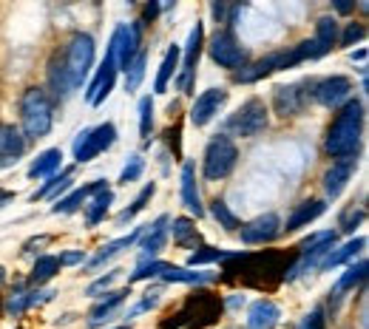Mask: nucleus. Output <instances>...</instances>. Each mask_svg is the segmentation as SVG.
Returning <instances> with one entry per match:
<instances>
[{"label": "nucleus", "mask_w": 369, "mask_h": 329, "mask_svg": "<svg viewBox=\"0 0 369 329\" xmlns=\"http://www.w3.org/2000/svg\"><path fill=\"white\" fill-rule=\"evenodd\" d=\"M361 125H363V105L350 97L332 119L327 139H324V151L335 159L355 157L358 142H361Z\"/></svg>", "instance_id": "nucleus-1"}, {"label": "nucleus", "mask_w": 369, "mask_h": 329, "mask_svg": "<svg viewBox=\"0 0 369 329\" xmlns=\"http://www.w3.org/2000/svg\"><path fill=\"white\" fill-rule=\"evenodd\" d=\"M20 123H23V136L28 139H43L51 125H54V103L49 91H43L40 85L26 88L20 97Z\"/></svg>", "instance_id": "nucleus-2"}, {"label": "nucleus", "mask_w": 369, "mask_h": 329, "mask_svg": "<svg viewBox=\"0 0 369 329\" xmlns=\"http://www.w3.org/2000/svg\"><path fill=\"white\" fill-rule=\"evenodd\" d=\"M222 315V298L210 295V292H194L188 298L184 310H179L171 323H160L162 329H173V326H188V329H205L210 323H216Z\"/></svg>", "instance_id": "nucleus-3"}, {"label": "nucleus", "mask_w": 369, "mask_h": 329, "mask_svg": "<svg viewBox=\"0 0 369 329\" xmlns=\"http://www.w3.org/2000/svg\"><path fill=\"white\" fill-rule=\"evenodd\" d=\"M236 162H239V148H236V142L230 136H225V134H216V136L207 142V148H205L202 173H205L207 182H219V179H228L233 173Z\"/></svg>", "instance_id": "nucleus-4"}, {"label": "nucleus", "mask_w": 369, "mask_h": 329, "mask_svg": "<svg viewBox=\"0 0 369 329\" xmlns=\"http://www.w3.org/2000/svg\"><path fill=\"white\" fill-rule=\"evenodd\" d=\"M60 57H63V69L69 74L71 88H80L88 80L91 66H94V37L85 32H77Z\"/></svg>", "instance_id": "nucleus-5"}, {"label": "nucleus", "mask_w": 369, "mask_h": 329, "mask_svg": "<svg viewBox=\"0 0 369 329\" xmlns=\"http://www.w3.org/2000/svg\"><path fill=\"white\" fill-rule=\"evenodd\" d=\"M117 48H119V26L114 28V35H111V40H108V51H105V60L100 63V69H97V74H94V80H91V85H88V91H85V100H88V105H103L105 100H108V94L114 91V82H117Z\"/></svg>", "instance_id": "nucleus-6"}, {"label": "nucleus", "mask_w": 369, "mask_h": 329, "mask_svg": "<svg viewBox=\"0 0 369 329\" xmlns=\"http://www.w3.org/2000/svg\"><path fill=\"white\" fill-rule=\"evenodd\" d=\"M270 123V111L264 105V100L259 97H250L248 103H244L228 123H225V131L228 134H236V136H244V139H250V136H259ZM225 134V136H228Z\"/></svg>", "instance_id": "nucleus-7"}, {"label": "nucleus", "mask_w": 369, "mask_h": 329, "mask_svg": "<svg viewBox=\"0 0 369 329\" xmlns=\"http://www.w3.org/2000/svg\"><path fill=\"white\" fill-rule=\"evenodd\" d=\"M114 142H117L114 123H103L97 128H83L77 134V139H74V159H77V165H85L94 157H100L103 151H108Z\"/></svg>", "instance_id": "nucleus-8"}, {"label": "nucleus", "mask_w": 369, "mask_h": 329, "mask_svg": "<svg viewBox=\"0 0 369 329\" xmlns=\"http://www.w3.org/2000/svg\"><path fill=\"white\" fill-rule=\"evenodd\" d=\"M207 54H210V60L216 66L230 69V71H239V69L248 66V51L241 48V43L233 37L230 28H225V32H216V35L210 37Z\"/></svg>", "instance_id": "nucleus-9"}, {"label": "nucleus", "mask_w": 369, "mask_h": 329, "mask_svg": "<svg viewBox=\"0 0 369 329\" xmlns=\"http://www.w3.org/2000/svg\"><path fill=\"white\" fill-rule=\"evenodd\" d=\"M202 46H205V26L196 20L194 28H191V35H188V43H184V60H182V69H179V80H176L182 94H191V88H194Z\"/></svg>", "instance_id": "nucleus-10"}, {"label": "nucleus", "mask_w": 369, "mask_h": 329, "mask_svg": "<svg viewBox=\"0 0 369 329\" xmlns=\"http://www.w3.org/2000/svg\"><path fill=\"white\" fill-rule=\"evenodd\" d=\"M352 94V82L341 74H335V77H324V80H316L310 85V97L324 105V108H338V105H344Z\"/></svg>", "instance_id": "nucleus-11"}, {"label": "nucleus", "mask_w": 369, "mask_h": 329, "mask_svg": "<svg viewBox=\"0 0 369 329\" xmlns=\"http://www.w3.org/2000/svg\"><path fill=\"white\" fill-rule=\"evenodd\" d=\"M225 103H228V91H225V88H207V91H202L194 100V105H191V123L196 128L207 125L210 119L225 108Z\"/></svg>", "instance_id": "nucleus-12"}, {"label": "nucleus", "mask_w": 369, "mask_h": 329, "mask_svg": "<svg viewBox=\"0 0 369 329\" xmlns=\"http://www.w3.org/2000/svg\"><path fill=\"white\" fill-rule=\"evenodd\" d=\"M241 242L244 244H270L273 238H279L282 233V219L275 213H264L248 224H241Z\"/></svg>", "instance_id": "nucleus-13"}, {"label": "nucleus", "mask_w": 369, "mask_h": 329, "mask_svg": "<svg viewBox=\"0 0 369 329\" xmlns=\"http://www.w3.org/2000/svg\"><path fill=\"white\" fill-rule=\"evenodd\" d=\"M26 136L17 125L12 123H0V168H12L20 162V157L26 154Z\"/></svg>", "instance_id": "nucleus-14"}, {"label": "nucleus", "mask_w": 369, "mask_h": 329, "mask_svg": "<svg viewBox=\"0 0 369 329\" xmlns=\"http://www.w3.org/2000/svg\"><path fill=\"white\" fill-rule=\"evenodd\" d=\"M168 216H160L153 224H148V227H142V235H139V264H148V261H153L160 256V250L165 247V242H168Z\"/></svg>", "instance_id": "nucleus-15"}, {"label": "nucleus", "mask_w": 369, "mask_h": 329, "mask_svg": "<svg viewBox=\"0 0 369 329\" xmlns=\"http://www.w3.org/2000/svg\"><path fill=\"white\" fill-rule=\"evenodd\" d=\"M139 43H142V23H126L119 26V48H117V69L126 71L128 63L139 54Z\"/></svg>", "instance_id": "nucleus-16"}, {"label": "nucleus", "mask_w": 369, "mask_h": 329, "mask_svg": "<svg viewBox=\"0 0 369 329\" xmlns=\"http://www.w3.org/2000/svg\"><path fill=\"white\" fill-rule=\"evenodd\" d=\"M355 165H358V159H355V157H347V159H341V162H335V165L324 173V193H327L329 199H338V196L344 193L347 182L352 179Z\"/></svg>", "instance_id": "nucleus-17"}, {"label": "nucleus", "mask_w": 369, "mask_h": 329, "mask_svg": "<svg viewBox=\"0 0 369 329\" xmlns=\"http://www.w3.org/2000/svg\"><path fill=\"white\" fill-rule=\"evenodd\" d=\"M338 43V20L335 17H321L316 23V37L310 40V60H321L324 54L332 51Z\"/></svg>", "instance_id": "nucleus-18"}, {"label": "nucleus", "mask_w": 369, "mask_h": 329, "mask_svg": "<svg viewBox=\"0 0 369 329\" xmlns=\"http://www.w3.org/2000/svg\"><path fill=\"white\" fill-rule=\"evenodd\" d=\"M282 318V310L270 298H259L248 310V329H275Z\"/></svg>", "instance_id": "nucleus-19"}, {"label": "nucleus", "mask_w": 369, "mask_h": 329, "mask_svg": "<svg viewBox=\"0 0 369 329\" xmlns=\"http://www.w3.org/2000/svg\"><path fill=\"white\" fill-rule=\"evenodd\" d=\"M182 204L199 219L205 216V204H202V196H199V188H196V168L194 162H184L182 165Z\"/></svg>", "instance_id": "nucleus-20"}, {"label": "nucleus", "mask_w": 369, "mask_h": 329, "mask_svg": "<svg viewBox=\"0 0 369 329\" xmlns=\"http://www.w3.org/2000/svg\"><path fill=\"white\" fill-rule=\"evenodd\" d=\"M273 105L279 116H295L304 108V91H298V85H279L273 94Z\"/></svg>", "instance_id": "nucleus-21"}, {"label": "nucleus", "mask_w": 369, "mask_h": 329, "mask_svg": "<svg viewBox=\"0 0 369 329\" xmlns=\"http://www.w3.org/2000/svg\"><path fill=\"white\" fill-rule=\"evenodd\" d=\"M324 211H327V202H321V199L301 202V204H295V211L290 213V219H287V224L282 230H287V233L301 230V227H307L310 222H316L318 216H324Z\"/></svg>", "instance_id": "nucleus-22"}, {"label": "nucleus", "mask_w": 369, "mask_h": 329, "mask_svg": "<svg viewBox=\"0 0 369 329\" xmlns=\"http://www.w3.org/2000/svg\"><path fill=\"white\" fill-rule=\"evenodd\" d=\"M100 190H108L103 179H97V182H91V185H85V188H77V190H71L66 199H60V202L51 207V213H54V216H60V213H74V211H80V204H85L91 196L100 193Z\"/></svg>", "instance_id": "nucleus-23"}, {"label": "nucleus", "mask_w": 369, "mask_h": 329, "mask_svg": "<svg viewBox=\"0 0 369 329\" xmlns=\"http://www.w3.org/2000/svg\"><path fill=\"white\" fill-rule=\"evenodd\" d=\"M366 247V238L363 235H358V238H352V242H347V244H341V247H332L329 253H327V258L318 264V270H332V267H341V264H347V261H352L361 250Z\"/></svg>", "instance_id": "nucleus-24"}, {"label": "nucleus", "mask_w": 369, "mask_h": 329, "mask_svg": "<svg viewBox=\"0 0 369 329\" xmlns=\"http://www.w3.org/2000/svg\"><path fill=\"white\" fill-rule=\"evenodd\" d=\"M139 235H142V227L131 230L128 235H119V238H114V242H108L105 247H100V253H97L94 258H88V267H100V264H105L108 258H114L117 253H122V250L134 247V244L139 242Z\"/></svg>", "instance_id": "nucleus-25"}, {"label": "nucleus", "mask_w": 369, "mask_h": 329, "mask_svg": "<svg viewBox=\"0 0 369 329\" xmlns=\"http://www.w3.org/2000/svg\"><path fill=\"white\" fill-rule=\"evenodd\" d=\"M49 85L54 91V100H60V103H66L71 97V91H74L71 82H69V74L63 69V57H60V54L49 63Z\"/></svg>", "instance_id": "nucleus-26"}, {"label": "nucleus", "mask_w": 369, "mask_h": 329, "mask_svg": "<svg viewBox=\"0 0 369 329\" xmlns=\"http://www.w3.org/2000/svg\"><path fill=\"white\" fill-rule=\"evenodd\" d=\"M60 165H63V151H60V148H49V151H43L32 162L28 176H32V179H49V176H54L60 170Z\"/></svg>", "instance_id": "nucleus-27"}, {"label": "nucleus", "mask_w": 369, "mask_h": 329, "mask_svg": "<svg viewBox=\"0 0 369 329\" xmlns=\"http://www.w3.org/2000/svg\"><path fill=\"white\" fill-rule=\"evenodd\" d=\"M128 295H131L128 287H126V290H117V292H108V295L103 298V301H97L94 310H91V321H88V326H100L105 318H111V312H114L122 301H126Z\"/></svg>", "instance_id": "nucleus-28"}, {"label": "nucleus", "mask_w": 369, "mask_h": 329, "mask_svg": "<svg viewBox=\"0 0 369 329\" xmlns=\"http://www.w3.org/2000/svg\"><path fill=\"white\" fill-rule=\"evenodd\" d=\"M179 57H182V48L173 43V46L165 51V60H162V66H160L157 82H153V91H157V94H165V91H168V82H171V77H173L176 69H179Z\"/></svg>", "instance_id": "nucleus-29"}, {"label": "nucleus", "mask_w": 369, "mask_h": 329, "mask_svg": "<svg viewBox=\"0 0 369 329\" xmlns=\"http://www.w3.org/2000/svg\"><path fill=\"white\" fill-rule=\"evenodd\" d=\"M111 202H114V193H111V190H100V193L91 196V202L85 204V224H88V227L100 224V222L105 219V213H108Z\"/></svg>", "instance_id": "nucleus-30"}, {"label": "nucleus", "mask_w": 369, "mask_h": 329, "mask_svg": "<svg viewBox=\"0 0 369 329\" xmlns=\"http://www.w3.org/2000/svg\"><path fill=\"white\" fill-rule=\"evenodd\" d=\"M162 281H176V284H207V281H213V276H207V273H194L191 267H173V264H168L165 267V273L160 276Z\"/></svg>", "instance_id": "nucleus-31"}, {"label": "nucleus", "mask_w": 369, "mask_h": 329, "mask_svg": "<svg viewBox=\"0 0 369 329\" xmlns=\"http://www.w3.org/2000/svg\"><path fill=\"white\" fill-rule=\"evenodd\" d=\"M363 278H366V261L361 258L358 264H350V267H347V273H344L341 278H338V284H335L332 295H335V298H341L344 292L355 290L358 284H363Z\"/></svg>", "instance_id": "nucleus-32"}, {"label": "nucleus", "mask_w": 369, "mask_h": 329, "mask_svg": "<svg viewBox=\"0 0 369 329\" xmlns=\"http://www.w3.org/2000/svg\"><path fill=\"white\" fill-rule=\"evenodd\" d=\"M60 273V258L57 256H40L37 261H35V267H32V284H46V281H51L54 276Z\"/></svg>", "instance_id": "nucleus-33"}, {"label": "nucleus", "mask_w": 369, "mask_h": 329, "mask_svg": "<svg viewBox=\"0 0 369 329\" xmlns=\"http://www.w3.org/2000/svg\"><path fill=\"white\" fill-rule=\"evenodd\" d=\"M51 295H54V292H40V290H32V292H17V295H12V298H9V312H12V315H20V312H23V310H28V307L49 301Z\"/></svg>", "instance_id": "nucleus-34"}, {"label": "nucleus", "mask_w": 369, "mask_h": 329, "mask_svg": "<svg viewBox=\"0 0 369 329\" xmlns=\"http://www.w3.org/2000/svg\"><path fill=\"white\" fill-rule=\"evenodd\" d=\"M168 230H171V235H173V242L182 244V247H188V244H196V242H199V233H196L194 222L184 219V216L173 219V224H171Z\"/></svg>", "instance_id": "nucleus-35"}, {"label": "nucleus", "mask_w": 369, "mask_h": 329, "mask_svg": "<svg viewBox=\"0 0 369 329\" xmlns=\"http://www.w3.org/2000/svg\"><path fill=\"white\" fill-rule=\"evenodd\" d=\"M153 193H157V185H153V182H151V185H145V188L137 193V199L131 202V207H126V211H122V213L117 216V224H128V222H134V216L145 211V204L151 202V196H153Z\"/></svg>", "instance_id": "nucleus-36"}, {"label": "nucleus", "mask_w": 369, "mask_h": 329, "mask_svg": "<svg viewBox=\"0 0 369 329\" xmlns=\"http://www.w3.org/2000/svg\"><path fill=\"white\" fill-rule=\"evenodd\" d=\"M145 60H148V54L139 48V54L128 63V69H126V91L128 94H134L137 88L142 85V80H145Z\"/></svg>", "instance_id": "nucleus-37"}, {"label": "nucleus", "mask_w": 369, "mask_h": 329, "mask_svg": "<svg viewBox=\"0 0 369 329\" xmlns=\"http://www.w3.org/2000/svg\"><path fill=\"white\" fill-rule=\"evenodd\" d=\"M239 253H228V250H213V247H202V250H196L191 258H188V267L194 270V267H199V264H213V261H230V258H236Z\"/></svg>", "instance_id": "nucleus-38"}, {"label": "nucleus", "mask_w": 369, "mask_h": 329, "mask_svg": "<svg viewBox=\"0 0 369 329\" xmlns=\"http://www.w3.org/2000/svg\"><path fill=\"white\" fill-rule=\"evenodd\" d=\"M165 267H168V261H162V258H153V261H148V264H139L137 267V273H131V284H137V281H148V278H160L162 273H165Z\"/></svg>", "instance_id": "nucleus-39"}, {"label": "nucleus", "mask_w": 369, "mask_h": 329, "mask_svg": "<svg viewBox=\"0 0 369 329\" xmlns=\"http://www.w3.org/2000/svg\"><path fill=\"white\" fill-rule=\"evenodd\" d=\"M210 213H213V219H216L225 230H236V227H239V219L230 213V207H228L222 199H216V202L210 204Z\"/></svg>", "instance_id": "nucleus-40"}, {"label": "nucleus", "mask_w": 369, "mask_h": 329, "mask_svg": "<svg viewBox=\"0 0 369 329\" xmlns=\"http://www.w3.org/2000/svg\"><path fill=\"white\" fill-rule=\"evenodd\" d=\"M142 170H145V159H142L139 154H134V157L126 162V168H122V173H119V185L137 182V179L142 176Z\"/></svg>", "instance_id": "nucleus-41"}, {"label": "nucleus", "mask_w": 369, "mask_h": 329, "mask_svg": "<svg viewBox=\"0 0 369 329\" xmlns=\"http://www.w3.org/2000/svg\"><path fill=\"white\" fill-rule=\"evenodd\" d=\"M153 131V100L151 97H142L139 100V134L148 139Z\"/></svg>", "instance_id": "nucleus-42"}, {"label": "nucleus", "mask_w": 369, "mask_h": 329, "mask_svg": "<svg viewBox=\"0 0 369 329\" xmlns=\"http://www.w3.org/2000/svg\"><path fill=\"white\" fill-rule=\"evenodd\" d=\"M66 176H71V170H63V173H54V176H49L46 182H43V185H40V188L32 193V199H35V202H37V199H46V196H49V193H51V190H54L60 182H63Z\"/></svg>", "instance_id": "nucleus-43"}, {"label": "nucleus", "mask_w": 369, "mask_h": 329, "mask_svg": "<svg viewBox=\"0 0 369 329\" xmlns=\"http://www.w3.org/2000/svg\"><path fill=\"white\" fill-rule=\"evenodd\" d=\"M363 219H366V211H363V207H352V211H347V213L341 216V230L355 233V227H358Z\"/></svg>", "instance_id": "nucleus-44"}, {"label": "nucleus", "mask_w": 369, "mask_h": 329, "mask_svg": "<svg viewBox=\"0 0 369 329\" xmlns=\"http://www.w3.org/2000/svg\"><path fill=\"white\" fill-rule=\"evenodd\" d=\"M363 35H366V28L361 26V23H350L347 26V32H344V37H341V46H355V43H361L363 40Z\"/></svg>", "instance_id": "nucleus-45"}, {"label": "nucleus", "mask_w": 369, "mask_h": 329, "mask_svg": "<svg viewBox=\"0 0 369 329\" xmlns=\"http://www.w3.org/2000/svg\"><path fill=\"white\" fill-rule=\"evenodd\" d=\"M117 276H119V270H114V273H108V276H103V278H97L94 284H88V290H85V292H88V295H94V298H97V295H100L103 290H108V287H111V284L117 281Z\"/></svg>", "instance_id": "nucleus-46"}, {"label": "nucleus", "mask_w": 369, "mask_h": 329, "mask_svg": "<svg viewBox=\"0 0 369 329\" xmlns=\"http://www.w3.org/2000/svg\"><path fill=\"white\" fill-rule=\"evenodd\" d=\"M324 321H327V318H324V310L316 307L310 315H307V318L301 321V329H324Z\"/></svg>", "instance_id": "nucleus-47"}, {"label": "nucleus", "mask_w": 369, "mask_h": 329, "mask_svg": "<svg viewBox=\"0 0 369 329\" xmlns=\"http://www.w3.org/2000/svg\"><path fill=\"white\" fill-rule=\"evenodd\" d=\"M60 267H74V264H83L85 261V253L83 250H69V253H60Z\"/></svg>", "instance_id": "nucleus-48"}, {"label": "nucleus", "mask_w": 369, "mask_h": 329, "mask_svg": "<svg viewBox=\"0 0 369 329\" xmlns=\"http://www.w3.org/2000/svg\"><path fill=\"white\" fill-rule=\"evenodd\" d=\"M157 15H160V3H148V6L142 9V20H139V23H151Z\"/></svg>", "instance_id": "nucleus-49"}, {"label": "nucleus", "mask_w": 369, "mask_h": 329, "mask_svg": "<svg viewBox=\"0 0 369 329\" xmlns=\"http://www.w3.org/2000/svg\"><path fill=\"white\" fill-rule=\"evenodd\" d=\"M210 9H213V17H216L219 23H225V12H228V9H225V3H213Z\"/></svg>", "instance_id": "nucleus-50"}, {"label": "nucleus", "mask_w": 369, "mask_h": 329, "mask_svg": "<svg viewBox=\"0 0 369 329\" xmlns=\"http://www.w3.org/2000/svg\"><path fill=\"white\" fill-rule=\"evenodd\" d=\"M335 12H341V15H350L352 12V3H347V0H335Z\"/></svg>", "instance_id": "nucleus-51"}, {"label": "nucleus", "mask_w": 369, "mask_h": 329, "mask_svg": "<svg viewBox=\"0 0 369 329\" xmlns=\"http://www.w3.org/2000/svg\"><path fill=\"white\" fill-rule=\"evenodd\" d=\"M15 199V193L12 190H0V207H3V204H9Z\"/></svg>", "instance_id": "nucleus-52"}, {"label": "nucleus", "mask_w": 369, "mask_h": 329, "mask_svg": "<svg viewBox=\"0 0 369 329\" xmlns=\"http://www.w3.org/2000/svg\"><path fill=\"white\" fill-rule=\"evenodd\" d=\"M366 57V48H358V51H352V60H363Z\"/></svg>", "instance_id": "nucleus-53"}, {"label": "nucleus", "mask_w": 369, "mask_h": 329, "mask_svg": "<svg viewBox=\"0 0 369 329\" xmlns=\"http://www.w3.org/2000/svg\"><path fill=\"white\" fill-rule=\"evenodd\" d=\"M228 304H230V307H239V304H244V295H241V298H230Z\"/></svg>", "instance_id": "nucleus-54"}, {"label": "nucleus", "mask_w": 369, "mask_h": 329, "mask_svg": "<svg viewBox=\"0 0 369 329\" xmlns=\"http://www.w3.org/2000/svg\"><path fill=\"white\" fill-rule=\"evenodd\" d=\"M6 281V270H3V267H0V284H3Z\"/></svg>", "instance_id": "nucleus-55"}, {"label": "nucleus", "mask_w": 369, "mask_h": 329, "mask_svg": "<svg viewBox=\"0 0 369 329\" xmlns=\"http://www.w3.org/2000/svg\"><path fill=\"white\" fill-rule=\"evenodd\" d=\"M114 329H131V326H128V323H126V326H114Z\"/></svg>", "instance_id": "nucleus-56"}]
</instances>
